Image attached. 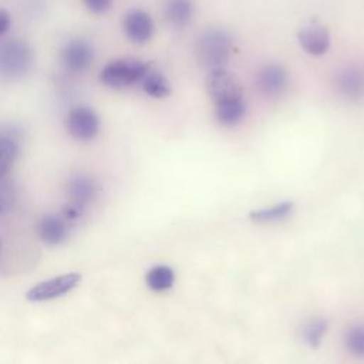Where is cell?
Returning <instances> with one entry per match:
<instances>
[{"instance_id":"obj_1","label":"cell","mask_w":364,"mask_h":364,"mask_svg":"<svg viewBox=\"0 0 364 364\" xmlns=\"http://www.w3.org/2000/svg\"><path fill=\"white\" fill-rule=\"evenodd\" d=\"M232 40L229 34L219 28H210L205 31L196 43V57L199 64L212 71L225 68L230 58Z\"/></svg>"},{"instance_id":"obj_2","label":"cell","mask_w":364,"mask_h":364,"mask_svg":"<svg viewBox=\"0 0 364 364\" xmlns=\"http://www.w3.org/2000/svg\"><path fill=\"white\" fill-rule=\"evenodd\" d=\"M34 64L31 46L20 38H11L0 44V77L18 80L24 77Z\"/></svg>"},{"instance_id":"obj_3","label":"cell","mask_w":364,"mask_h":364,"mask_svg":"<svg viewBox=\"0 0 364 364\" xmlns=\"http://www.w3.org/2000/svg\"><path fill=\"white\" fill-rule=\"evenodd\" d=\"M151 67V63L139 61L135 58H118L109 61L101 70L100 80L107 87L125 88L134 84H139Z\"/></svg>"},{"instance_id":"obj_4","label":"cell","mask_w":364,"mask_h":364,"mask_svg":"<svg viewBox=\"0 0 364 364\" xmlns=\"http://www.w3.org/2000/svg\"><path fill=\"white\" fill-rule=\"evenodd\" d=\"M82 280L81 273L70 272L36 283L26 291V299L33 303L50 301L74 290Z\"/></svg>"},{"instance_id":"obj_5","label":"cell","mask_w":364,"mask_h":364,"mask_svg":"<svg viewBox=\"0 0 364 364\" xmlns=\"http://www.w3.org/2000/svg\"><path fill=\"white\" fill-rule=\"evenodd\" d=\"M205 88L215 104L243 97L239 80L225 68L209 71L205 80Z\"/></svg>"},{"instance_id":"obj_6","label":"cell","mask_w":364,"mask_h":364,"mask_svg":"<svg viewBox=\"0 0 364 364\" xmlns=\"http://www.w3.org/2000/svg\"><path fill=\"white\" fill-rule=\"evenodd\" d=\"M65 127L73 138L78 141H91L100 131V118L92 108L80 105L68 112Z\"/></svg>"},{"instance_id":"obj_7","label":"cell","mask_w":364,"mask_h":364,"mask_svg":"<svg viewBox=\"0 0 364 364\" xmlns=\"http://www.w3.org/2000/svg\"><path fill=\"white\" fill-rule=\"evenodd\" d=\"M255 85L266 98H277L286 90L287 73L279 64H266L257 70Z\"/></svg>"},{"instance_id":"obj_8","label":"cell","mask_w":364,"mask_h":364,"mask_svg":"<svg viewBox=\"0 0 364 364\" xmlns=\"http://www.w3.org/2000/svg\"><path fill=\"white\" fill-rule=\"evenodd\" d=\"M336 92L347 100L357 102L364 98V70L360 67H346L336 74L334 78Z\"/></svg>"},{"instance_id":"obj_9","label":"cell","mask_w":364,"mask_h":364,"mask_svg":"<svg viewBox=\"0 0 364 364\" xmlns=\"http://www.w3.org/2000/svg\"><path fill=\"white\" fill-rule=\"evenodd\" d=\"M61 58L67 70L73 73H81L92 64L94 48L87 40L74 38L65 44Z\"/></svg>"},{"instance_id":"obj_10","label":"cell","mask_w":364,"mask_h":364,"mask_svg":"<svg viewBox=\"0 0 364 364\" xmlns=\"http://www.w3.org/2000/svg\"><path fill=\"white\" fill-rule=\"evenodd\" d=\"M297 38L301 48L310 55H321L330 47L328 30L317 21L306 23L300 28Z\"/></svg>"},{"instance_id":"obj_11","label":"cell","mask_w":364,"mask_h":364,"mask_svg":"<svg viewBox=\"0 0 364 364\" xmlns=\"http://www.w3.org/2000/svg\"><path fill=\"white\" fill-rule=\"evenodd\" d=\"M127 37L136 44H144L151 40L154 34V21L151 16L142 10H129L122 21Z\"/></svg>"},{"instance_id":"obj_12","label":"cell","mask_w":364,"mask_h":364,"mask_svg":"<svg viewBox=\"0 0 364 364\" xmlns=\"http://www.w3.org/2000/svg\"><path fill=\"white\" fill-rule=\"evenodd\" d=\"M67 195L68 202H74L87 208L98 195L97 182L84 173H77L67 182Z\"/></svg>"},{"instance_id":"obj_13","label":"cell","mask_w":364,"mask_h":364,"mask_svg":"<svg viewBox=\"0 0 364 364\" xmlns=\"http://www.w3.org/2000/svg\"><path fill=\"white\" fill-rule=\"evenodd\" d=\"M40 239L48 246H57L67 237V222L58 215H44L38 223Z\"/></svg>"},{"instance_id":"obj_14","label":"cell","mask_w":364,"mask_h":364,"mask_svg":"<svg viewBox=\"0 0 364 364\" xmlns=\"http://www.w3.org/2000/svg\"><path fill=\"white\" fill-rule=\"evenodd\" d=\"M164 16L172 27L182 28L188 26L192 20L193 1L192 0H166L164 4Z\"/></svg>"},{"instance_id":"obj_15","label":"cell","mask_w":364,"mask_h":364,"mask_svg":"<svg viewBox=\"0 0 364 364\" xmlns=\"http://www.w3.org/2000/svg\"><path fill=\"white\" fill-rule=\"evenodd\" d=\"M246 115V102L242 98L222 101L215 104V117L216 119L226 127L239 124Z\"/></svg>"},{"instance_id":"obj_16","label":"cell","mask_w":364,"mask_h":364,"mask_svg":"<svg viewBox=\"0 0 364 364\" xmlns=\"http://www.w3.org/2000/svg\"><path fill=\"white\" fill-rule=\"evenodd\" d=\"M293 209H294L293 202L286 200V202H280L273 206H269V208H262V209L250 212V219L259 225L277 223V222L286 220L289 216H291Z\"/></svg>"},{"instance_id":"obj_17","label":"cell","mask_w":364,"mask_h":364,"mask_svg":"<svg viewBox=\"0 0 364 364\" xmlns=\"http://www.w3.org/2000/svg\"><path fill=\"white\" fill-rule=\"evenodd\" d=\"M139 84L142 90L152 98H164L171 92V85L166 77L154 67L148 70V73L144 75Z\"/></svg>"},{"instance_id":"obj_18","label":"cell","mask_w":364,"mask_h":364,"mask_svg":"<svg viewBox=\"0 0 364 364\" xmlns=\"http://www.w3.org/2000/svg\"><path fill=\"white\" fill-rule=\"evenodd\" d=\"M146 286L154 291H165L172 287L175 282L173 270L166 264H156L146 272Z\"/></svg>"},{"instance_id":"obj_19","label":"cell","mask_w":364,"mask_h":364,"mask_svg":"<svg viewBox=\"0 0 364 364\" xmlns=\"http://www.w3.org/2000/svg\"><path fill=\"white\" fill-rule=\"evenodd\" d=\"M327 331V321L324 318H311L310 321H307L303 328H301V337L304 340V343L310 347H317L323 337L326 336Z\"/></svg>"},{"instance_id":"obj_20","label":"cell","mask_w":364,"mask_h":364,"mask_svg":"<svg viewBox=\"0 0 364 364\" xmlns=\"http://www.w3.org/2000/svg\"><path fill=\"white\" fill-rule=\"evenodd\" d=\"M344 346L355 357L364 358V326L354 324L344 333Z\"/></svg>"},{"instance_id":"obj_21","label":"cell","mask_w":364,"mask_h":364,"mask_svg":"<svg viewBox=\"0 0 364 364\" xmlns=\"http://www.w3.org/2000/svg\"><path fill=\"white\" fill-rule=\"evenodd\" d=\"M17 144L13 138L0 136V178H3L13 166L17 158Z\"/></svg>"},{"instance_id":"obj_22","label":"cell","mask_w":364,"mask_h":364,"mask_svg":"<svg viewBox=\"0 0 364 364\" xmlns=\"http://www.w3.org/2000/svg\"><path fill=\"white\" fill-rule=\"evenodd\" d=\"M17 200V189L11 181L0 178V215L9 213Z\"/></svg>"},{"instance_id":"obj_23","label":"cell","mask_w":364,"mask_h":364,"mask_svg":"<svg viewBox=\"0 0 364 364\" xmlns=\"http://www.w3.org/2000/svg\"><path fill=\"white\" fill-rule=\"evenodd\" d=\"M85 208L74 202H68L63 209V218L65 222H77L82 216Z\"/></svg>"},{"instance_id":"obj_24","label":"cell","mask_w":364,"mask_h":364,"mask_svg":"<svg viewBox=\"0 0 364 364\" xmlns=\"http://www.w3.org/2000/svg\"><path fill=\"white\" fill-rule=\"evenodd\" d=\"M85 7L91 11V13H95V14H102L105 13L107 10H109L111 4H112V0H82Z\"/></svg>"},{"instance_id":"obj_25","label":"cell","mask_w":364,"mask_h":364,"mask_svg":"<svg viewBox=\"0 0 364 364\" xmlns=\"http://www.w3.org/2000/svg\"><path fill=\"white\" fill-rule=\"evenodd\" d=\"M11 26V17L10 14L4 10V9H0V36H3L4 33L9 31Z\"/></svg>"},{"instance_id":"obj_26","label":"cell","mask_w":364,"mask_h":364,"mask_svg":"<svg viewBox=\"0 0 364 364\" xmlns=\"http://www.w3.org/2000/svg\"><path fill=\"white\" fill-rule=\"evenodd\" d=\"M0 252H1V240H0Z\"/></svg>"}]
</instances>
